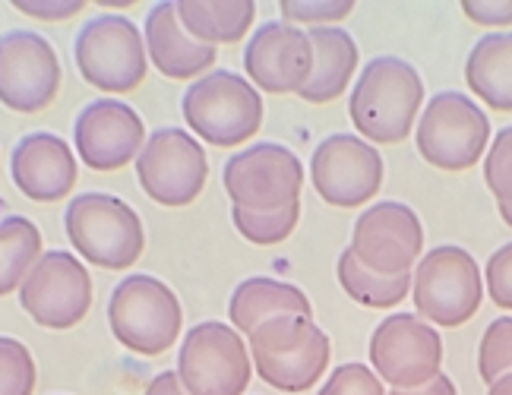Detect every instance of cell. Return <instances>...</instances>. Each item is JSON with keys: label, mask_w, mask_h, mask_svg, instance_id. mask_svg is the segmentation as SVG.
<instances>
[{"label": "cell", "mask_w": 512, "mask_h": 395, "mask_svg": "<svg viewBox=\"0 0 512 395\" xmlns=\"http://www.w3.org/2000/svg\"><path fill=\"white\" fill-rule=\"evenodd\" d=\"M424 102L421 73L405 57L380 54L361 70L354 83L348 114L361 136L373 143H402L415 127V117Z\"/></svg>", "instance_id": "1"}, {"label": "cell", "mask_w": 512, "mask_h": 395, "mask_svg": "<svg viewBox=\"0 0 512 395\" xmlns=\"http://www.w3.org/2000/svg\"><path fill=\"white\" fill-rule=\"evenodd\" d=\"M250 361L266 386L298 395L323 380L332 342L310 316H275L250 335Z\"/></svg>", "instance_id": "2"}, {"label": "cell", "mask_w": 512, "mask_h": 395, "mask_svg": "<svg viewBox=\"0 0 512 395\" xmlns=\"http://www.w3.org/2000/svg\"><path fill=\"white\" fill-rule=\"evenodd\" d=\"M73 250L102 269H130L143 256L146 231L136 209L114 193H80L64 209Z\"/></svg>", "instance_id": "3"}, {"label": "cell", "mask_w": 512, "mask_h": 395, "mask_svg": "<svg viewBox=\"0 0 512 395\" xmlns=\"http://www.w3.org/2000/svg\"><path fill=\"white\" fill-rule=\"evenodd\" d=\"M108 326L127 351L159 358L181 339L184 310L162 279L136 272L114 285L108 298Z\"/></svg>", "instance_id": "4"}, {"label": "cell", "mask_w": 512, "mask_h": 395, "mask_svg": "<svg viewBox=\"0 0 512 395\" xmlns=\"http://www.w3.org/2000/svg\"><path fill=\"white\" fill-rule=\"evenodd\" d=\"M263 98L250 79L231 70H212L184 92V121L209 146H241L263 127Z\"/></svg>", "instance_id": "5"}, {"label": "cell", "mask_w": 512, "mask_h": 395, "mask_svg": "<svg viewBox=\"0 0 512 395\" xmlns=\"http://www.w3.org/2000/svg\"><path fill=\"white\" fill-rule=\"evenodd\" d=\"M411 298L424 323L443 329L465 326L484 301L478 260L456 244L433 247L421 256L415 279H411Z\"/></svg>", "instance_id": "6"}, {"label": "cell", "mask_w": 512, "mask_h": 395, "mask_svg": "<svg viewBox=\"0 0 512 395\" xmlns=\"http://www.w3.org/2000/svg\"><path fill=\"white\" fill-rule=\"evenodd\" d=\"M73 61L92 89L133 92L146 79V70H149L146 38L121 13L92 16L89 23L76 32Z\"/></svg>", "instance_id": "7"}, {"label": "cell", "mask_w": 512, "mask_h": 395, "mask_svg": "<svg viewBox=\"0 0 512 395\" xmlns=\"http://www.w3.org/2000/svg\"><path fill=\"white\" fill-rule=\"evenodd\" d=\"M418 152L440 171L475 168L490 143V117L465 92H437L427 102L418 130Z\"/></svg>", "instance_id": "8"}, {"label": "cell", "mask_w": 512, "mask_h": 395, "mask_svg": "<svg viewBox=\"0 0 512 395\" xmlns=\"http://www.w3.org/2000/svg\"><path fill=\"white\" fill-rule=\"evenodd\" d=\"M174 373L187 395H244L253 377V361L238 329L209 320L196 323L181 339Z\"/></svg>", "instance_id": "9"}, {"label": "cell", "mask_w": 512, "mask_h": 395, "mask_svg": "<svg viewBox=\"0 0 512 395\" xmlns=\"http://www.w3.org/2000/svg\"><path fill=\"white\" fill-rule=\"evenodd\" d=\"M136 177L149 200L168 209H184L206 187L209 158L193 133L159 127L146 136V146L136 155Z\"/></svg>", "instance_id": "10"}, {"label": "cell", "mask_w": 512, "mask_h": 395, "mask_svg": "<svg viewBox=\"0 0 512 395\" xmlns=\"http://www.w3.org/2000/svg\"><path fill=\"white\" fill-rule=\"evenodd\" d=\"M225 193L234 206L272 212L301 203L304 165L282 143H256L234 152L222 171Z\"/></svg>", "instance_id": "11"}, {"label": "cell", "mask_w": 512, "mask_h": 395, "mask_svg": "<svg viewBox=\"0 0 512 395\" xmlns=\"http://www.w3.org/2000/svg\"><path fill=\"white\" fill-rule=\"evenodd\" d=\"M370 364L392 389H421L440 377L443 339L418 313H392L370 335Z\"/></svg>", "instance_id": "12"}, {"label": "cell", "mask_w": 512, "mask_h": 395, "mask_svg": "<svg viewBox=\"0 0 512 395\" xmlns=\"http://www.w3.org/2000/svg\"><path fill=\"white\" fill-rule=\"evenodd\" d=\"M383 155L354 133H332L313 149L310 181L320 200L336 209H358L383 187Z\"/></svg>", "instance_id": "13"}, {"label": "cell", "mask_w": 512, "mask_h": 395, "mask_svg": "<svg viewBox=\"0 0 512 395\" xmlns=\"http://www.w3.org/2000/svg\"><path fill=\"white\" fill-rule=\"evenodd\" d=\"M19 304L45 329H73L92 307V279L80 256L48 250L19 285Z\"/></svg>", "instance_id": "14"}, {"label": "cell", "mask_w": 512, "mask_h": 395, "mask_svg": "<svg viewBox=\"0 0 512 395\" xmlns=\"http://www.w3.org/2000/svg\"><path fill=\"white\" fill-rule=\"evenodd\" d=\"M61 92V61L45 35L10 29L0 35V105L35 114Z\"/></svg>", "instance_id": "15"}, {"label": "cell", "mask_w": 512, "mask_h": 395, "mask_svg": "<svg viewBox=\"0 0 512 395\" xmlns=\"http://www.w3.org/2000/svg\"><path fill=\"white\" fill-rule=\"evenodd\" d=\"M351 250L373 272L408 275L424 250V228L418 212L396 200H383L364 209L354 222Z\"/></svg>", "instance_id": "16"}, {"label": "cell", "mask_w": 512, "mask_h": 395, "mask_svg": "<svg viewBox=\"0 0 512 395\" xmlns=\"http://www.w3.org/2000/svg\"><path fill=\"white\" fill-rule=\"evenodd\" d=\"M73 143L80 152V162L92 171H117L146 146L143 117L117 98H95L73 124Z\"/></svg>", "instance_id": "17"}, {"label": "cell", "mask_w": 512, "mask_h": 395, "mask_svg": "<svg viewBox=\"0 0 512 395\" xmlns=\"http://www.w3.org/2000/svg\"><path fill=\"white\" fill-rule=\"evenodd\" d=\"M244 70L250 83L272 95L301 92L313 73L310 35L282 19L256 26L244 48Z\"/></svg>", "instance_id": "18"}, {"label": "cell", "mask_w": 512, "mask_h": 395, "mask_svg": "<svg viewBox=\"0 0 512 395\" xmlns=\"http://www.w3.org/2000/svg\"><path fill=\"white\" fill-rule=\"evenodd\" d=\"M10 177L32 203H57L76 187L80 165L73 149L57 133H26L10 152Z\"/></svg>", "instance_id": "19"}, {"label": "cell", "mask_w": 512, "mask_h": 395, "mask_svg": "<svg viewBox=\"0 0 512 395\" xmlns=\"http://www.w3.org/2000/svg\"><path fill=\"white\" fill-rule=\"evenodd\" d=\"M143 38H146V54L155 64V70L168 79H177V83H187V79L196 83V79L206 76L209 67L219 61V51L193 42L184 32L171 0H162V4H155L146 13Z\"/></svg>", "instance_id": "20"}, {"label": "cell", "mask_w": 512, "mask_h": 395, "mask_svg": "<svg viewBox=\"0 0 512 395\" xmlns=\"http://www.w3.org/2000/svg\"><path fill=\"white\" fill-rule=\"evenodd\" d=\"M307 35L313 45V73L298 95L307 105H329L336 102L354 79L361 57L358 42L351 38V32L339 26H313Z\"/></svg>", "instance_id": "21"}, {"label": "cell", "mask_w": 512, "mask_h": 395, "mask_svg": "<svg viewBox=\"0 0 512 395\" xmlns=\"http://www.w3.org/2000/svg\"><path fill=\"white\" fill-rule=\"evenodd\" d=\"M310 313L313 304L298 285L266 279V275L244 279L228 298L231 329H238L244 335H253L263 323L275 320V316H310Z\"/></svg>", "instance_id": "22"}, {"label": "cell", "mask_w": 512, "mask_h": 395, "mask_svg": "<svg viewBox=\"0 0 512 395\" xmlns=\"http://www.w3.org/2000/svg\"><path fill=\"white\" fill-rule=\"evenodd\" d=\"M174 10L193 42L209 48L241 42L256 16L253 0H177Z\"/></svg>", "instance_id": "23"}, {"label": "cell", "mask_w": 512, "mask_h": 395, "mask_svg": "<svg viewBox=\"0 0 512 395\" xmlns=\"http://www.w3.org/2000/svg\"><path fill=\"white\" fill-rule=\"evenodd\" d=\"M465 83L487 108L512 111V32H487L465 61Z\"/></svg>", "instance_id": "24"}, {"label": "cell", "mask_w": 512, "mask_h": 395, "mask_svg": "<svg viewBox=\"0 0 512 395\" xmlns=\"http://www.w3.org/2000/svg\"><path fill=\"white\" fill-rule=\"evenodd\" d=\"M339 285L351 301H358L361 307L370 310H389L408 298L411 291V272L408 275H380L367 269L354 250H342L339 256Z\"/></svg>", "instance_id": "25"}, {"label": "cell", "mask_w": 512, "mask_h": 395, "mask_svg": "<svg viewBox=\"0 0 512 395\" xmlns=\"http://www.w3.org/2000/svg\"><path fill=\"white\" fill-rule=\"evenodd\" d=\"M42 260V231L23 215L0 219V298L19 291L32 266Z\"/></svg>", "instance_id": "26"}, {"label": "cell", "mask_w": 512, "mask_h": 395, "mask_svg": "<svg viewBox=\"0 0 512 395\" xmlns=\"http://www.w3.org/2000/svg\"><path fill=\"white\" fill-rule=\"evenodd\" d=\"M231 222L238 228V234L244 241L256 244V247H272L282 244L285 237H291V231L301 222V203L298 206H285V209H272V212H253V209H231Z\"/></svg>", "instance_id": "27"}, {"label": "cell", "mask_w": 512, "mask_h": 395, "mask_svg": "<svg viewBox=\"0 0 512 395\" xmlns=\"http://www.w3.org/2000/svg\"><path fill=\"white\" fill-rule=\"evenodd\" d=\"M478 373L487 386L512 373V316H500L487 326L478 348Z\"/></svg>", "instance_id": "28"}, {"label": "cell", "mask_w": 512, "mask_h": 395, "mask_svg": "<svg viewBox=\"0 0 512 395\" xmlns=\"http://www.w3.org/2000/svg\"><path fill=\"white\" fill-rule=\"evenodd\" d=\"M35 358L32 351L10 335H0V395H32Z\"/></svg>", "instance_id": "29"}, {"label": "cell", "mask_w": 512, "mask_h": 395, "mask_svg": "<svg viewBox=\"0 0 512 395\" xmlns=\"http://www.w3.org/2000/svg\"><path fill=\"white\" fill-rule=\"evenodd\" d=\"M484 184L497 196V203L512 206V124L494 136L490 152L484 155Z\"/></svg>", "instance_id": "30"}, {"label": "cell", "mask_w": 512, "mask_h": 395, "mask_svg": "<svg viewBox=\"0 0 512 395\" xmlns=\"http://www.w3.org/2000/svg\"><path fill=\"white\" fill-rule=\"evenodd\" d=\"M320 395H383V383L367 364L351 361L332 370V377L326 380Z\"/></svg>", "instance_id": "31"}, {"label": "cell", "mask_w": 512, "mask_h": 395, "mask_svg": "<svg viewBox=\"0 0 512 395\" xmlns=\"http://www.w3.org/2000/svg\"><path fill=\"white\" fill-rule=\"evenodd\" d=\"M282 16L288 23H336L351 13V0H282Z\"/></svg>", "instance_id": "32"}, {"label": "cell", "mask_w": 512, "mask_h": 395, "mask_svg": "<svg viewBox=\"0 0 512 395\" xmlns=\"http://www.w3.org/2000/svg\"><path fill=\"white\" fill-rule=\"evenodd\" d=\"M484 279H487L490 301H494L500 310H512V241L490 253Z\"/></svg>", "instance_id": "33"}, {"label": "cell", "mask_w": 512, "mask_h": 395, "mask_svg": "<svg viewBox=\"0 0 512 395\" xmlns=\"http://www.w3.org/2000/svg\"><path fill=\"white\" fill-rule=\"evenodd\" d=\"M462 13L481 26H512V0H462Z\"/></svg>", "instance_id": "34"}, {"label": "cell", "mask_w": 512, "mask_h": 395, "mask_svg": "<svg viewBox=\"0 0 512 395\" xmlns=\"http://www.w3.org/2000/svg\"><path fill=\"white\" fill-rule=\"evenodd\" d=\"M19 13H26V16H35V19H70L80 13L86 4L83 0H16L13 4Z\"/></svg>", "instance_id": "35"}, {"label": "cell", "mask_w": 512, "mask_h": 395, "mask_svg": "<svg viewBox=\"0 0 512 395\" xmlns=\"http://www.w3.org/2000/svg\"><path fill=\"white\" fill-rule=\"evenodd\" d=\"M389 395H459V389H456V383H452L446 373H440V377H433L427 386H421V389H392Z\"/></svg>", "instance_id": "36"}, {"label": "cell", "mask_w": 512, "mask_h": 395, "mask_svg": "<svg viewBox=\"0 0 512 395\" xmlns=\"http://www.w3.org/2000/svg\"><path fill=\"white\" fill-rule=\"evenodd\" d=\"M146 395H187V392H184L181 380H177V373L174 370H165V373H159V377H155L146 386Z\"/></svg>", "instance_id": "37"}, {"label": "cell", "mask_w": 512, "mask_h": 395, "mask_svg": "<svg viewBox=\"0 0 512 395\" xmlns=\"http://www.w3.org/2000/svg\"><path fill=\"white\" fill-rule=\"evenodd\" d=\"M487 395H512V373H506V377H500V380L490 383Z\"/></svg>", "instance_id": "38"}, {"label": "cell", "mask_w": 512, "mask_h": 395, "mask_svg": "<svg viewBox=\"0 0 512 395\" xmlns=\"http://www.w3.org/2000/svg\"><path fill=\"white\" fill-rule=\"evenodd\" d=\"M500 219L512 228V206H503V203H500Z\"/></svg>", "instance_id": "39"}]
</instances>
